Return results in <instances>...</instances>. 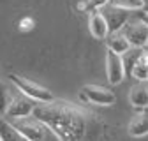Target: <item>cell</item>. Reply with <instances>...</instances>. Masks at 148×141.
Listing matches in <instances>:
<instances>
[{"instance_id":"cell-2","label":"cell","mask_w":148,"mask_h":141,"mask_svg":"<svg viewBox=\"0 0 148 141\" xmlns=\"http://www.w3.org/2000/svg\"><path fill=\"white\" fill-rule=\"evenodd\" d=\"M9 79L18 90H20V94H23L25 97H28L32 101H37V102H53V94L48 88L37 85V83H34L27 78H21L18 74H9Z\"/></svg>"},{"instance_id":"cell-7","label":"cell","mask_w":148,"mask_h":141,"mask_svg":"<svg viewBox=\"0 0 148 141\" xmlns=\"http://www.w3.org/2000/svg\"><path fill=\"white\" fill-rule=\"evenodd\" d=\"M81 92L86 95L88 102H94V104H99V106H111L116 99L111 90L97 86V85H85L81 88Z\"/></svg>"},{"instance_id":"cell-1","label":"cell","mask_w":148,"mask_h":141,"mask_svg":"<svg viewBox=\"0 0 148 141\" xmlns=\"http://www.w3.org/2000/svg\"><path fill=\"white\" fill-rule=\"evenodd\" d=\"M32 115L58 139H79L85 134L83 115L69 104L41 102V106H34Z\"/></svg>"},{"instance_id":"cell-14","label":"cell","mask_w":148,"mask_h":141,"mask_svg":"<svg viewBox=\"0 0 148 141\" xmlns=\"http://www.w3.org/2000/svg\"><path fill=\"white\" fill-rule=\"evenodd\" d=\"M4 139H23V138L14 129L12 123H9L4 118H0V141H4Z\"/></svg>"},{"instance_id":"cell-3","label":"cell","mask_w":148,"mask_h":141,"mask_svg":"<svg viewBox=\"0 0 148 141\" xmlns=\"http://www.w3.org/2000/svg\"><path fill=\"white\" fill-rule=\"evenodd\" d=\"M14 129L21 134L23 139L27 141H34V139H46L48 132H51L42 122L39 120H27V118H18L16 122H12ZM53 134V132H51Z\"/></svg>"},{"instance_id":"cell-11","label":"cell","mask_w":148,"mask_h":141,"mask_svg":"<svg viewBox=\"0 0 148 141\" xmlns=\"http://www.w3.org/2000/svg\"><path fill=\"white\" fill-rule=\"evenodd\" d=\"M106 44H108V49L118 53V55H123V53L131 48L129 41L125 39V35L122 32H113V34H108L106 35Z\"/></svg>"},{"instance_id":"cell-20","label":"cell","mask_w":148,"mask_h":141,"mask_svg":"<svg viewBox=\"0 0 148 141\" xmlns=\"http://www.w3.org/2000/svg\"><path fill=\"white\" fill-rule=\"evenodd\" d=\"M143 9H145V11L148 12V0H145V7H143Z\"/></svg>"},{"instance_id":"cell-8","label":"cell","mask_w":148,"mask_h":141,"mask_svg":"<svg viewBox=\"0 0 148 141\" xmlns=\"http://www.w3.org/2000/svg\"><path fill=\"white\" fill-rule=\"evenodd\" d=\"M102 16L108 23V34L120 32L123 28V25L129 21V12L125 9H120V7H115V5H111V9L104 11Z\"/></svg>"},{"instance_id":"cell-17","label":"cell","mask_w":148,"mask_h":141,"mask_svg":"<svg viewBox=\"0 0 148 141\" xmlns=\"http://www.w3.org/2000/svg\"><path fill=\"white\" fill-rule=\"evenodd\" d=\"M109 4V0H88V9H101Z\"/></svg>"},{"instance_id":"cell-9","label":"cell","mask_w":148,"mask_h":141,"mask_svg":"<svg viewBox=\"0 0 148 141\" xmlns=\"http://www.w3.org/2000/svg\"><path fill=\"white\" fill-rule=\"evenodd\" d=\"M88 27L90 34L95 39H106L108 35V23L99 9H90V18H88Z\"/></svg>"},{"instance_id":"cell-10","label":"cell","mask_w":148,"mask_h":141,"mask_svg":"<svg viewBox=\"0 0 148 141\" xmlns=\"http://www.w3.org/2000/svg\"><path fill=\"white\" fill-rule=\"evenodd\" d=\"M129 134L132 138H141L148 134V110L139 108V111L132 116L131 123H129Z\"/></svg>"},{"instance_id":"cell-13","label":"cell","mask_w":148,"mask_h":141,"mask_svg":"<svg viewBox=\"0 0 148 141\" xmlns=\"http://www.w3.org/2000/svg\"><path fill=\"white\" fill-rule=\"evenodd\" d=\"M131 76H134L139 81H146V78H148V53L146 51L141 53V57L138 58V62L132 65Z\"/></svg>"},{"instance_id":"cell-4","label":"cell","mask_w":148,"mask_h":141,"mask_svg":"<svg viewBox=\"0 0 148 141\" xmlns=\"http://www.w3.org/2000/svg\"><path fill=\"white\" fill-rule=\"evenodd\" d=\"M120 32L125 35V39L129 41V44L132 48H145L148 44V27L143 21H139V23L127 21Z\"/></svg>"},{"instance_id":"cell-22","label":"cell","mask_w":148,"mask_h":141,"mask_svg":"<svg viewBox=\"0 0 148 141\" xmlns=\"http://www.w3.org/2000/svg\"><path fill=\"white\" fill-rule=\"evenodd\" d=\"M146 81H148V78H146Z\"/></svg>"},{"instance_id":"cell-19","label":"cell","mask_w":148,"mask_h":141,"mask_svg":"<svg viewBox=\"0 0 148 141\" xmlns=\"http://www.w3.org/2000/svg\"><path fill=\"white\" fill-rule=\"evenodd\" d=\"M141 21H143V23L148 27V14H145V16H143V20H141Z\"/></svg>"},{"instance_id":"cell-15","label":"cell","mask_w":148,"mask_h":141,"mask_svg":"<svg viewBox=\"0 0 148 141\" xmlns=\"http://www.w3.org/2000/svg\"><path fill=\"white\" fill-rule=\"evenodd\" d=\"M109 4L125 11H138L145 7V0H109Z\"/></svg>"},{"instance_id":"cell-6","label":"cell","mask_w":148,"mask_h":141,"mask_svg":"<svg viewBox=\"0 0 148 141\" xmlns=\"http://www.w3.org/2000/svg\"><path fill=\"white\" fill-rule=\"evenodd\" d=\"M32 111H34L32 99L23 97V94H21V95L11 99L7 110H5V115L9 118H12V120H18V118H28V116H32Z\"/></svg>"},{"instance_id":"cell-16","label":"cell","mask_w":148,"mask_h":141,"mask_svg":"<svg viewBox=\"0 0 148 141\" xmlns=\"http://www.w3.org/2000/svg\"><path fill=\"white\" fill-rule=\"evenodd\" d=\"M11 92L7 90V86L4 83H0V115H5V110H7V106L11 102Z\"/></svg>"},{"instance_id":"cell-5","label":"cell","mask_w":148,"mask_h":141,"mask_svg":"<svg viewBox=\"0 0 148 141\" xmlns=\"http://www.w3.org/2000/svg\"><path fill=\"white\" fill-rule=\"evenodd\" d=\"M106 74L111 85H120L122 79L125 78L122 55H118V53L111 51V49H108V55H106Z\"/></svg>"},{"instance_id":"cell-12","label":"cell","mask_w":148,"mask_h":141,"mask_svg":"<svg viewBox=\"0 0 148 141\" xmlns=\"http://www.w3.org/2000/svg\"><path fill=\"white\" fill-rule=\"evenodd\" d=\"M129 101L134 108H148V88L143 85H136L131 88Z\"/></svg>"},{"instance_id":"cell-18","label":"cell","mask_w":148,"mask_h":141,"mask_svg":"<svg viewBox=\"0 0 148 141\" xmlns=\"http://www.w3.org/2000/svg\"><path fill=\"white\" fill-rule=\"evenodd\" d=\"M34 27V20L32 18H23L20 21V30H30Z\"/></svg>"},{"instance_id":"cell-21","label":"cell","mask_w":148,"mask_h":141,"mask_svg":"<svg viewBox=\"0 0 148 141\" xmlns=\"http://www.w3.org/2000/svg\"><path fill=\"white\" fill-rule=\"evenodd\" d=\"M145 49H146V53H148V44H146V46H145Z\"/></svg>"}]
</instances>
